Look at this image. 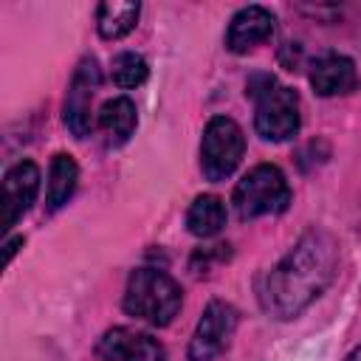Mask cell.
<instances>
[{"label": "cell", "instance_id": "obj_13", "mask_svg": "<svg viewBox=\"0 0 361 361\" xmlns=\"http://www.w3.org/2000/svg\"><path fill=\"white\" fill-rule=\"evenodd\" d=\"M76 180H79L76 161L68 152H56L51 158V166H48V186H45L48 212H56L71 200V195L76 192Z\"/></svg>", "mask_w": 361, "mask_h": 361}, {"label": "cell", "instance_id": "obj_7", "mask_svg": "<svg viewBox=\"0 0 361 361\" xmlns=\"http://www.w3.org/2000/svg\"><path fill=\"white\" fill-rule=\"evenodd\" d=\"M99 85H102L99 62L93 56H85L79 62V68L73 71V79L68 85L65 104H62V121L76 138H87L93 124H96V118H93V96H96Z\"/></svg>", "mask_w": 361, "mask_h": 361}, {"label": "cell", "instance_id": "obj_14", "mask_svg": "<svg viewBox=\"0 0 361 361\" xmlns=\"http://www.w3.org/2000/svg\"><path fill=\"white\" fill-rule=\"evenodd\" d=\"M141 6L127 0H107L96 8V28L102 39H121L127 37L138 23Z\"/></svg>", "mask_w": 361, "mask_h": 361}, {"label": "cell", "instance_id": "obj_2", "mask_svg": "<svg viewBox=\"0 0 361 361\" xmlns=\"http://www.w3.org/2000/svg\"><path fill=\"white\" fill-rule=\"evenodd\" d=\"M121 305L130 316L152 327H166L183 305V290L169 274L158 268H135L127 279Z\"/></svg>", "mask_w": 361, "mask_h": 361}, {"label": "cell", "instance_id": "obj_17", "mask_svg": "<svg viewBox=\"0 0 361 361\" xmlns=\"http://www.w3.org/2000/svg\"><path fill=\"white\" fill-rule=\"evenodd\" d=\"M23 245V237H14V240H8L6 243V262H11V257L17 254V248Z\"/></svg>", "mask_w": 361, "mask_h": 361}, {"label": "cell", "instance_id": "obj_10", "mask_svg": "<svg viewBox=\"0 0 361 361\" xmlns=\"http://www.w3.org/2000/svg\"><path fill=\"white\" fill-rule=\"evenodd\" d=\"M274 14L262 6H245L240 8L226 31V48L231 54H248L259 42H265L274 34Z\"/></svg>", "mask_w": 361, "mask_h": 361}, {"label": "cell", "instance_id": "obj_4", "mask_svg": "<svg viewBox=\"0 0 361 361\" xmlns=\"http://www.w3.org/2000/svg\"><path fill=\"white\" fill-rule=\"evenodd\" d=\"M245 152V135L240 124L228 116H214L200 141V169L209 180H226L237 166Z\"/></svg>", "mask_w": 361, "mask_h": 361}, {"label": "cell", "instance_id": "obj_9", "mask_svg": "<svg viewBox=\"0 0 361 361\" xmlns=\"http://www.w3.org/2000/svg\"><path fill=\"white\" fill-rule=\"evenodd\" d=\"M39 192V169L34 161H17L3 178V231H11L17 220L31 209Z\"/></svg>", "mask_w": 361, "mask_h": 361}, {"label": "cell", "instance_id": "obj_11", "mask_svg": "<svg viewBox=\"0 0 361 361\" xmlns=\"http://www.w3.org/2000/svg\"><path fill=\"white\" fill-rule=\"evenodd\" d=\"M310 85L319 96H344L355 90V62L341 54H324L310 65Z\"/></svg>", "mask_w": 361, "mask_h": 361}, {"label": "cell", "instance_id": "obj_1", "mask_svg": "<svg viewBox=\"0 0 361 361\" xmlns=\"http://www.w3.org/2000/svg\"><path fill=\"white\" fill-rule=\"evenodd\" d=\"M338 274V243L324 228L305 231L296 245L265 274L259 305L271 319L288 322L310 307Z\"/></svg>", "mask_w": 361, "mask_h": 361}, {"label": "cell", "instance_id": "obj_12", "mask_svg": "<svg viewBox=\"0 0 361 361\" xmlns=\"http://www.w3.org/2000/svg\"><path fill=\"white\" fill-rule=\"evenodd\" d=\"M96 124L104 133L107 147H121L135 133L138 110H135V104H133L130 96H113V99H107L102 104V110L96 116Z\"/></svg>", "mask_w": 361, "mask_h": 361}, {"label": "cell", "instance_id": "obj_8", "mask_svg": "<svg viewBox=\"0 0 361 361\" xmlns=\"http://www.w3.org/2000/svg\"><path fill=\"white\" fill-rule=\"evenodd\" d=\"M96 355L102 361H166L164 344L133 327H110L99 338Z\"/></svg>", "mask_w": 361, "mask_h": 361}, {"label": "cell", "instance_id": "obj_6", "mask_svg": "<svg viewBox=\"0 0 361 361\" xmlns=\"http://www.w3.org/2000/svg\"><path fill=\"white\" fill-rule=\"evenodd\" d=\"M254 127L265 141H288L299 130V96L293 87L271 85L257 96Z\"/></svg>", "mask_w": 361, "mask_h": 361}, {"label": "cell", "instance_id": "obj_16", "mask_svg": "<svg viewBox=\"0 0 361 361\" xmlns=\"http://www.w3.org/2000/svg\"><path fill=\"white\" fill-rule=\"evenodd\" d=\"M147 76H149L147 59H144L141 54H133V51L118 54V56L113 59V65H110V79H113L118 87H124V90L141 87V85L147 82Z\"/></svg>", "mask_w": 361, "mask_h": 361}, {"label": "cell", "instance_id": "obj_18", "mask_svg": "<svg viewBox=\"0 0 361 361\" xmlns=\"http://www.w3.org/2000/svg\"><path fill=\"white\" fill-rule=\"evenodd\" d=\"M347 361H361V347H355V350L347 355Z\"/></svg>", "mask_w": 361, "mask_h": 361}, {"label": "cell", "instance_id": "obj_15", "mask_svg": "<svg viewBox=\"0 0 361 361\" xmlns=\"http://www.w3.org/2000/svg\"><path fill=\"white\" fill-rule=\"evenodd\" d=\"M186 226L195 237H214L226 226V203L217 195H197L186 212Z\"/></svg>", "mask_w": 361, "mask_h": 361}, {"label": "cell", "instance_id": "obj_3", "mask_svg": "<svg viewBox=\"0 0 361 361\" xmlns=\"http://www.w3.org/2000/svg\"><path fill=\"white\" fill-rule=\"evenodd\" d=\"M231 203L243 220L285 212L290 203V186L285 172L276 164H257L237 180Z\"/></svg>", "mask_w": 361, "mask_h": 361}, {"label": "cell", "instance_id": "obj_5", "mask_svg": "<svg viewBox=\"0 0 361 361\" xmlns=\"http://www.w3.org/2000/svg\"><path fill=\"white\" fill-rule=\"evenodd\" d=\"M237 310L234 305L223 302V299H214L206 305L195 333H192V341H189V361H214L217 355H223L234 338V330H237Z\"/></svg>", "mask_w": 361, "mask_h": 361}]
</instances>
